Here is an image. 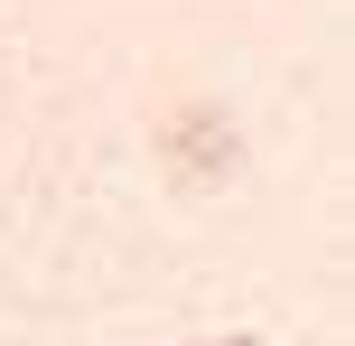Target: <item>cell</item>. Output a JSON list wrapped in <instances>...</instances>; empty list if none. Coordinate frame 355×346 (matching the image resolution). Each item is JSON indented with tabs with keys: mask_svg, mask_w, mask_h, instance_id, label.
<instances>
[{
	"mask_svg": "<svg viewBox=\"0 0 355 346\" xmlns=\"http://www.w3.org/2000/svg\"><path fill=\"white\" fill-rule=\"evenodd\" d=\"M196 346H262V337H243V328H234V337H196Z\"/></svg>",
	"mask_w": 355,
	"mask_h": 346,
	"instance_id": "1",
	"label": "cell"
}]
</instances>
